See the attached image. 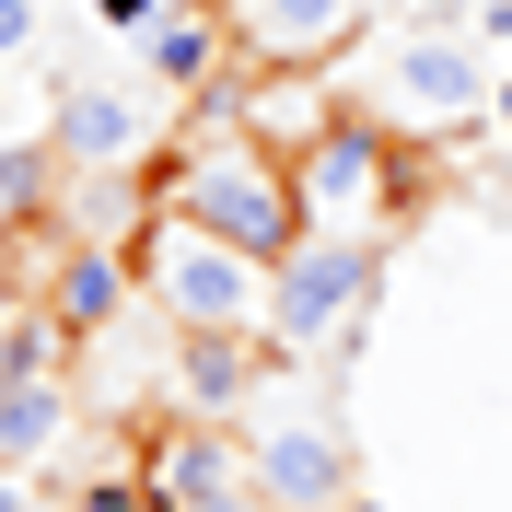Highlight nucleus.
<instances>
[{"mask_svg": "<svg viewBox=\"0 0 512 512\" xmlns=\"http://www.w3.org/2000/svg\"><path fill=\"white\" fill-rule=\"evenodd\" d=\"M350 512H384V501H361V489H350Z\"/></svg>", "mask_w": 512, "mask_h": 512, "instance_id": "20", "label": "nucleus"}, {"mask_svg": "<svg viewBox=\"0 0 512 512\" xmlns=\"http://www.w3.org/2000/svg\"><path fill=\"white\" fill-rule=\"evenodd\" d=\"M70 512H163L152 466H94V478H70Z\"/></svg>", "mask_w": 512, "mask_h": 512, "instance_id": "14", "label": "nucleus"}, {"mask_svg": "<svg viewBox=\"0 0 512 512\" xmlns=\"http://www.w3.org/2000/svg\"><path fill=\"white\" fill-rule=\"evenodd\" d=\"M245 466H256V501L268 512H350V443H338L315 408H291L280 384H268L256 419H245Z\"/></svg>", "mask_w": 512, "mask_h": 512, "instance_id": "6", "label": "nucleus"}, {"mask_svg": "<svg viewBox=\"0 0 512 512\" xmlns=\"http://www.w3.org/2000/svg\"><path fill=\"white\" fill-rule=\"evenodd\" d=\"M245 70H338L373 24V0H222Z\"/></svg>", "mask_w": 512, "mask_h": 512, "instance_id": "8", "label": "nucleus"}, {"mask_svg": "<svg viewBox=\"0 0 512 512\" xmlns=\"http://www.w3.org/2000/svg\"><path fill=\"white\" fill-rule=\"evenodd\" d=\"M152 198L163 210H187V222H210V233H233L245 256H303V187H291V152H268L245 117H198V128H175V152L152 163Z\"/></svg>", "mask_w": 512, "mask_h": 512, "instance_id": "1", "label": "nucleus"}, {"mask_svg": "<svg viewBox=\"0 0 512 512\" xmlns=\"http://www.w3.org/2000/svg\"><path fill=\"white\" fill-rule=\"evenodd\" d=\"M12 303H24V280H12V245H0V326H12Z\"/></svg>", "mask_w": 512, "mask_h": 512, "instance_id": "18", "label": "nucleus"}, {"mask_svg": "<svg viewBox=\"0 0 512 512\" xmlns=\"http://www.w3.org/2000/svg\"><path fill=\"white\" fill-rule=\"evenodd\" d=\"M0 70H12V59H0Z\"/></svg>", "mask_w": 512, "mask_h": 512, "instance_id": "21", "label": "nucleus"}, {"mask_svg": "<svg viewBox=\"0 0 512 512\" xmlns=\"http://www.w3.org/2000/svg\"><path fill=\"white\" fill-rule=\"evenodd\" d=\"M222 35H233L222 12H163V24H152V82H163V94H210L222 59H233Z\"/></svg>", "mask_w": 512, "mask_h": 512, "instance_id": "12", "label": "nucleus"}, {"mask_svg": "<svg viewBox=\"0 0 512 512\" xmlns=\"http://www.w3.org/2000/svg\"><path fill=\"white\" fill-rule=\"evenodd\" d=\"M70 443V373H0V466H47Z\"/></svg>", "mask_w": 512, "mask_h": 512, "instance_id": "11", "label": "nucleus"}, {"mask_svg": "<svg viewBox=\"0 0 512 512\" xmlns=\"http://www.w3.org/2000/svg\"><path fill=\"white\" fill-rule=\"evenodd\" d=\"M408 152H419L408 128H384L373 105H350L326 140L291 152L303 222H315V233H373V245H396V233H408Z\"/></svg>", "mask_w": 512, "mask_h": 512, "instance_id": "3", "label": "nucleus"}, {"mask_svg": "<svg viewBox=\"0 0 512 512\" xmlns=\"http://www.w3.org/2000/svg\"><path fill=\"white\" fill-rule=\"evenodd\" d=\"M35 47V0H0V59H24Z\"/></svg>", "mask_w": 512, "mask_h": 512, "instance_id": "16", "label": "nucleus"}, {"mask_svg": "<svg viewBox=\"0 0 512 512\" xmlns=\"http://www.w3.org/2000/svg\"><path fill=\"white\" fill-rule=\"evenodd\" d=\"M384 128H408V140H454V128H478L489 105H501V82H489V47L466 24H408L396 47H384Z\"/></svg>", "mask_w": 512, "mask_h": 512, "instance_id": "4", "label": "nucleus"}, {"mask_svg": "<svg viewBox=\"0 0 512 512\" xmlns=\"http://www.w3.org/2000/svg\"><path fill=\"white\" fill-rule=\"evenodd\" d=\"M94 24H105V35H152L163 0H94Z\"/></svg>", "mask_w": 512, "mask_h": 512, "instance_id": "15", "label": "nucleus"}, {"mask_svg": "<svg viewBox=\"0 0 512 512\" xmlns=\"http://www.w3.org/2000/svg\"><path fill=\"white\" fill-rule=\"evenodd\" d=\"M140 315H163L175 338H268V256H245L233 233L187 222V210H152L140 222Z\"/></svg>", "mask_w": 512, "mask_h": 512, "instance_id": "2", "label": "nucleus"}, {"mask_svg": "<svg viewBox=\"0 0 512 512\" xmlns=\"http://www.w3.org/2000/svg\"><path fill=\"white\" fill-rule=\"evenodd\" d=\"M384 280V245L373 233H303V256H280V280H268V350L303 361L326 338H350L361 303Z\"/></svg>", "mask_w": 512, "mask_h": 512, "instance_id": "5", "label": "nucleus"}, {"mask_svg": "<svg viewBox=\"0 0 512 512\" xmlns=\"http://www.w3.org/2000/svg\"><path fill=\"white\" fill-rule=\"evenodd\" d=\"M128 303H140V256H128V245H70L59 291H47V315L70 326V350L105 338V326H128Z\"/></svg>", "mask_w": 512, "mask_h": 512, "instance_id": "10", "label": "nucleus"}, {"mask_svg": "<svg viewBox=\"0 0 512 512\" xmlns=\"http://www.w3.org/2000/svg\"><path fill=\"white\" fill-rule=\"evenodd\" d=\"M70 175H140L163 140V82H59V117H47Z\"/></svg>", "mask_w": 512, "mask_h": 512, "instance_id": "7", "label": "nucleus"}, {"mask_svg": "<svg viewBox=\"0 0 512 512\" xmlns=\"http://www.w3.org/2000/svg\"><path fill=\"white\" fill-rule=\"evenodd\" d=\"M466 35H478V47H512V0H478V24H466Z\"/></svg>", "mask_w": 512, "mask_h": 512, "instance_id": "17", "label": "nucleus"}, {"mask_svg": "<svg viewBox=\"0 0 512 512\" xmlns=\"http://www.w3.org/2000/svg\"><path fill=\"white\" fill-rule=\"evenodd\" d=\"M268 373H280V350L268 338H175V361H163V396L187 419H222V431H245L256 396H268Z\"/></svg>", "mask_w": 512, "mask_h": 512, "instance_id": "9", "label": "nucleus"}, {"mask_svg": "<svg viewBox=\"0 0 512 512\" xmlns=\"http://www.w3.org/2000/svg\"><path fill=\"white\" fill-rule=\"evenodd\" d=\"M489 117H501V140H512V70H501V105H489Z\"/></svg>", "mask_w": 512, "mask_h": 512, "instance_id": "19", "label": "nucleus"}, {"mask_svg": "<svg viewBox=\"0 0 512 512\" xmlns=\"http://www.w3.org/2000/svg\"><path fill=\"white\" fill-rule=\"evenodd\" d=\"M59 140H12V152H0V233L12 222H47V210H59Z\"/></svg>", "mask_w": 512, "mask_h": 512, "instance_id": "13", "label": "nucleus"}]
</instances>
